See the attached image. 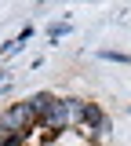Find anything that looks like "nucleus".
<instances>
[{
    "mask_svg": "<svg viewBox=\"0 0 131 146\" xmlns=\"http://www.w3.org/2000/svg\"><path fill=\"white\" fill-rule=\"evenodd\" d=\"M40 128H47L51 135H58V131H69V110H66V99H55V106L47 110L44 117H40Z\"/></svg>",
    "mask_w": 131,
    "mask_h": 146,
    "instance_id": "7ed1b4c3",
    "label": "nucleus"
},
{
    "mask_svg": "<svg viewBox=\"0 0 131 146\" xmlns=\"http://www.w3.org/2000/svg\"><path fill=\"white\" fill-rule=\"evenodd\" d=\"M37 113L29 110V102H11L0 113V135H29L37 128Z\"/></svg>",
    "mask_w": 131,
    "mask_h": 146,
    "instance_id": "f257e3e1",
    "label": "nucleus"
},
{
    "mask_svg": "<svg viewBox=\"0 0 131 146\" xmlns=\"http://www.w3.org/2000/svg\"><path fill=\"white\" fill-rule=\"evenodd\" d=\"M69 33V22H51V26H47V36H51V40H58V36H66Z\"/></svg>",
    "mask_w": 131,
    "mask_h": 146,
    "instance_id": "423d86ee",
    "label": "nucleus"
},
{
    "mask_svg": "<svg viewBox=\"0 0 131 146\" xmlns=\"http://www.w3.org/2000/svg\"><path fill=\"white\" fill-rule=\"evenodd\" d=\"M84 135H91V139H106L113 131V124H109V117H106V110L98 106V102H88V113H84Z\"/></svg>",
    "mask_w": 131,
    "mask_h": 146,
    "instance_id": "f03ea898",
    "label": "nucleus"
},
{
    "mask_svg": "<svg viewBox=\"0 0 131 146\" xmlns=\"http://www.w3.org/2000/svg\"><path fill=\"white\" fill-rule=\"evenodd\" d=\"M18 48H22V40H18V36H15V40H7V44L0 48V55H15V51H18Z\"/></svg>",
    "mask_w": 131,
    "mask_h": 146,
    "instance_id": "0eeeda50",
    "label": "nucleus"
},
{
    "mask_svg": "<svg viewBox=\"0 0 131 146\" xmlns=\"http://www.w3.org/2000/svg\"><path fill=\"white\" fill-rule=\"evenodd\" d=\"M26 102H29V110H33V113H37V121H40V117H44V113H47V110L55 106V95H51V91H37V95H29V99H26Z\"/></svg>",
    "mask_w": 131,
    "mask_h": 146,
    "instance_id": "20e7f679",
    "label": "nucleus"
},
{
    "mask_svg": "<svg viewBox=\"0 0 131 146\" xmlns=\"http://www.w3.org/2000/svg\"><path fill=\"white\" fill-rule=\"evenodd\" d=\"M98 58H106V62H120V66H131V55H128V51H109V48H102Z\"/></svg>",
    "mask_w": 131,
    "mask_h": 146,
    "instance_id": "39448f33",
    "label": "nucleus"
}]
</instances>
